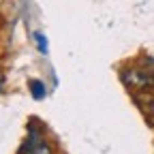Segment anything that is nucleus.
<instances>
[{
	"label": "nucleus",
	"instance_id": "2",
	"mask_svg": "<svg viewBox=\"0 0 154 154\" xmlns=\"http://www.w3.org/2000/svg\"><path fill=\"white\" fill-rule=\"evenodd\" d=\"M19 154H51V148L47 146V141L41 137V133L30 128V135H28V141L24 143L22 152Z\"/></svg>",
	"mask_w": 154,
	"mask_h": 154
},
{
	"label": "nucleus",
	"instance_id": "1",
	"mask_svg": "<svg viewBox=\"0 0 154 154\" xmlns=\"http://www.w3.org/2000/svg\"><path fill=\"white\" fill-rule=\"evenodd\" d=\"M122 82L133 90H148L154 88V75L148 66H131L122 71Z\"/></svg>",
	"mask_w": 154,
	"mask_h": 154
},
{
	"label": "nucleus",
	"instance_id": "5",
	"mask_svg": "<svg viewBox=\"0 0 154 154\" xmlns=\"http://www.w3.org/2000/svg\"><path fill=\"white\" fill-rule=\"evenodd\" d=\"M150 71H152V75H154V60H148V64H146Z\"/></svg>",
	"mask_w": 154,
	"mask_h": 154
},
{
	"label": "nucleus",
	"instance_id": "7",
	"mask_svg": "<svg viewBox=\"0 0 154 154\" xmlns=\"http://www.w3.org/2000/svg\"><path fill=\"white\" fill-rule=\"evenodd\" d=\"M0 90H2V77H0Z\"/></svg>",
	"mask_w": 154,
	"mask_h": 154
},
{
	"label": "nucleus",
	"instance_id": "3",
	"mask_svg": "<svg viewBox=\"0 0 154 154\" xmlns=\"http://www.w3.org/2000/svg\"><path fill=\"white\" fill-rule=\"evenodd\" d=\"M30 90L34 94V99H43V96H45V86L38 82V79H32L30 82Z\"/></svg>",
	"mask_w": 154,
	"mask_h": 154
},
{
	"label": "nucleus",
	"instance_id": "4",
	"mask_svg": "<svg viewBox=\"0 0 154 154\" xmlns=\"http://www.w3.org/2000/svg\"><path fill=\"white\" fill-rule=\"evenodd\" d=\"M34 38H36V43H38V49H41V51H47V38H45L41 32H36Z\"/></svg>",
	"mask_w": 154,
	"mask_h": 154
},
{
	"label": "nucleus",
	"instance_id": "6",
	"mask_svg": "<svg viewBox=\"0 0 154 154\" xmlns=\"http://www.w3.org/2000/svg\"><path fill=\"white\" fill-rule=\"evenodd\" d=\"M150 113H152V120H154V101H152V107H150Z\"/></svg>",
	"mask_w": 154,
	"mask_h": 154
}]
</instances>
